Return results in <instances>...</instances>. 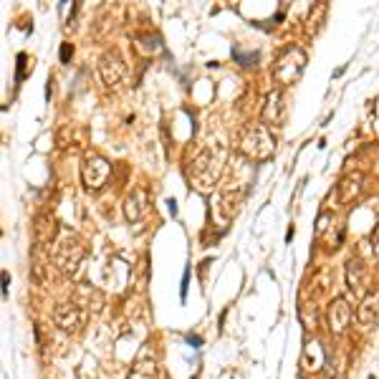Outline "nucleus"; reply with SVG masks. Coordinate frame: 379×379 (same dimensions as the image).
Here are the masks:
<instances>
[{"label": "nucleus", "instance_id": "7ed1b4c3", "mask_svg": "<svg viewBox=\"0 0 379 379\" xmlns=\"http://www.w3.org/2000/svg\"><path fill=\"white\" fill-rule=\"evenodd\" d=\"M109 172H112V165L107 159L96 152L83 157V165H81V180L86 190H99L104 182L109 180Z\"/></svg>", "mask_w": 379, "mask_h": 379}, {"label": "nucleus", "instance_id": "0eeeda50", "mask_svg": "<svg viewBox=\"0 0 379 379\" xmlns=\"http://www.w3.org/2000/svg\"><path fill=\"white\" fill-rule=\"evenodd\" d=\"M99 71H101V79H104L107 86H116V83L122 81L127 66H124V58L119 56V51H107V53L101 56Z\"/></svg>", "mask_w": 379, "mask_h": 379}, {"label": "nucleus", "instance_id": "f257e3e1", "mask_svg": "<svg viewBox=\"0 0 379 379\" xmlns=\"http://www.w3.org/2000/svg\"><path fill=\"white\" fill-rule=\"evenodd\" d=\"M306 66V53L301 49H283L273 64V79L280 83V86H289L298 79V74L304 71Z\"/></svg>", "mask_w": 379, "mask_h": 379}, {"label": "nucleus", "instance_id": "f8f14e48", "mask_svg": "<svg viewBox=\"0 0 379 379\" xmlns=\"http://www.w3.org/2000/svg\"><path fill=\"white\" fill-rule=\"evenodd\" d=\"M377 304L379 298L377 296H367L359 306V311H356V319H359V326L362 329H371L374 322H377Z\"/></svg>", "mask_w": 379, "mask_h": 379}, {"label": "nucleus", "instance_id": "1a4fd4ad", "mask_svg": "<svg viewBox=\"0 0 379 379\" xmlns=\"http://www.w3.org/2000/svg\"><path fill=\"white\" fill-rule=\"evenodd\" d=\"M144 210H147V192L142 187H137L127 198V205H124V215H127V220L129 223H137L142 215H144Z\"/></svg>", "mask_w": 379, "mask_h": 379}, {"label": "nucleus", "instance_id": "ddd939ff", "mask_svg": "<svg viewBox=\"0 0 379 379\" xmlns=\"http://www.w3.org/2000/svg\"><path fill=\"white\" fill-rule=\"evenodd\" d=\"M155 362L147 356V352L137 359V364L132 367V371H129V379H155Z\"/></svg>", "mask_w": 379, "mask_h": 379}, {"label": "nucleus", "instance_id": "20e7f679", "mask_svg": "<svg viewBox=\"0 0 379 379\" xmlns=\"http://www.w3.org/2000/svg\"><path fill=\"white\" fill-rule=\"evenodd\" d=\"M83 258V246L74 235H64L56 248V263L64 273H74Z\"/></svg>", "mask_w": 379, "mask_h": 379}, {"label": "nucleus", "instance_id": "9b49d317", "mask_svg": "<svg viewBox=\"0 0 379 379\" xmlns=\"http://www.w3.org/2000/svg\"><path fill=\"white\" fill-rule=\"evenodd\" d=\"M362 187H364V174L362 172L349 174V177H344L341 185H339V200H341V202H352L354 198H359Z\"/></svg>", "mask_w": 379, "mask_h": 379}, {"label": "nucleus", "instance_id": "4468645a", "mask_svg": "<svg viewBox=\"0 0 379 379\" xmlns=\"http://www.w3.org/2000/svg\"><path fill=\"white\" fill-rule=\"evenodd\" d=\"M68 56H71V46L64 43V46H61V61H68Z\"/></svg>", "mask_w": 379, "mask_h": 379}, {"label": "nucleus", "instance_id": "423d86ee", "mask_svg": "<svg viewBox=\"0 0 379 379\" xmlns=\"http://www.w3.org/2000/svg\"><path fill=\"white\" fill-rule=\"evenodd\" d=\"M326 322H329V329L331 334H344L352 324V306L346 304V298L337 296L334 301L329 304V311H326Z\"/></svg>", "mask_w": 379, "mask_h": 379}, {"label": "nucleus", "instance_id": "39448f33", "mask_svg": "<svg viewBox=\"0 0 379 379\" xmlns=\"http://www.w3.org/2000/svg\"><path fill=\"white\" fill-rule=\"evenodd\" d=\"M53 319H56L58 329L68 331V334H79L83 329V324H86V311L76 304H61L53 311Z\"/></svg>", "mask_w": 379, "mask_h": 379}, {"label": "nucleus", "instance_id": "6e6552de", "mask_svg": "<svg viewBox=\"0 0 379 379\" xmlns=\"http://www.w3.org/2000/svg\"><path fill=\"white\" fill-rule=\"evenodd\" d=\"M367 283H369V271H367L364 261L362 258H349V263H346V286L354 291L356 296H364Z\"/></svg>", "mask_w": 379, "mask_h": 379}, {"label": "nucleus", "instance_id": "f03ea898", "mask_svg": "<svg viewBox=\"0 0 379 379\" xmlns=\"http://www.w3.org/2000/svg\"><path fill=\"white\" fill-rule=\"evenodd\" d=\"M273 149H276V140H273L271 132H268V127H263V124L253 127V129L243 137V152H246L248 157H253V159H265V157H271Z\"/></svg>", "mask_w": 379, "mask_h": 379}, {"label": "nucleus", "instance_id": "9d476101", "mask_svg": "<svg viewBox=\"0 0 379 379\" xmlns=\"http://www.w3.org/2000/svg\"><path fill=\"white\" fill-rule=\"evenodd\" d=\"M283 114H286L283 94H280V91H273V94H268L265 107H263V119L268 124H280V122H283Z\"/></svg>", "mask_w": 379, "mask_h": 379}, {"label": "nucleus", "instance_id": "2eb2a0df", "mask_svg": "<svg viewBox=\"0 0 379 379\" xmlns=\"http://www.w3.org/2000/svg\"><path fill=\"white\" fill-rule=\"evenodd\" d=\"M371 240H374V246H377V250H379V225L374 228V233H371Z\"/></svg>", "mask_w": 379, "mask_h": 379}]
</instances>
